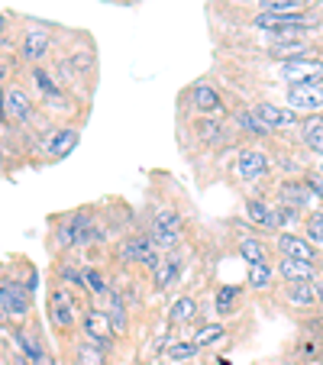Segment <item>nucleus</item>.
Masks as SVG:
<instances>
[{"label":"nucleus","instance_id":"15","mask_svg":"<svg viewBox=\"0 0 323 365\" xmlns=\"http://www.w3.org/2000/svg\"><path fill=\"white\" fill-rule=\"evenodd\" d=\"M288 107L297 113H323V84L288 88Z\"/></svg>","mask_w":323,"mask_h":365},{"label":"nucleus","instance_id":"25","mask_svg":"<svg viewBox=\"0 0 323 365\" xmlns=\"http://www.w3.org/2000/svg\"><path fill=\"white\" fill-rule=\"evenodd\" d=\"M282 294H284V301H288L291 307H301V310L317 307V291H314V282H294V284H284Z\"/></svg>","mask_w":323,"mask_h":365},{"label":"nucleus","instance_id":"22","mask_svg":"<svg viewBox=\"0 0 323 365\" xmlns=\"http://www.w3.org/2000/svg\"><path fill=\"white\" fill-rule=\"evenodd\" d=\"M301 139L304 145H307L310 152H317V155H323V113H307V117H301Z\"/></svg>","mask_w":323,"mask_h":365},{"label":"nucleus","instance_id":"9","mask_svg":"<svg viewBox=\"0 0 323 365\" xmlns=\"http://www.w3.org/2000/svg\"><path fill=\"white\" fill-rule=\"evenodd\" d=\"M275 204H282V207H294V210H317V197L310 194V187H307V181L304 178H284V181H278V187H275Z\"/></svg>","mask_w":323,"mask_h":365},{"label":"nucleus","instance_id":"27","mask_svg":"<svg viewBox=\"0 0 323 365\" xmlns=\"http://www.w3.org/2000/svg\"><path fill=\"white\" fill-rule=\"evenodd\" d=\"M162 356H165L172 365H185V362H194V359L200 356V346L194 343V339H178V343H172Z\"/></svg>","mask_w":323,"mask_h":365},{"label":"nucleus","instance_id":"23","mask_svg":"<svg viewBox=\"0 0 323 365\" xmlns=\"http://www.w3.org/2000/svg\"><path fill=\"white\" fill-rule=\"evenodd\" d=\"M198 310H200V304H198V297H194V294H181V297H175V301L168 304V324H175V327H181V324H194Z\"/></svg>","mask_w":323,"mask_h":365},{"label":"nucleus","instance_id":"43","mask_svg":"<svg viewBox=\"0 0 323 365\" xmlns=\"http://www.w3.org/2000/svg\"><path fill=\"white\" fill-rule=\"evenodd\" d=\"M317 172H320V175H323V155H320V162H317Z\"/></svg>","mask_w":323,"mask_h":365},{"label":"nucleus","instance_id":"29","mask_svg":"<svg viewBox=\"0 0 323 365\" xmlns=\"http://www.w3.org/2000/svg\"><path fill=\"white\" fill-rule=\"evenodd\" d=\"M81 278H84V291H88L91 297H107L111 294V284H107V278L101 275V269H94V265H81Z\"/></svg>","mask_w":323,"mask_h":365},{"label":"nucleus","instance_id":"33","mask_svg":"<svg viewBox=\"0 0 323 365\" xmlns=\"http://www.w3.org/2000/svg\"><path fill=\"white\" fill-rule=\"evenodd\" d=\"M191 339L200 346V349H207V346H217L220 339H227V327H223V324H200L198 330H194Z\"/></svg>","mask_w":323,"mask_h":365},{"label":"nucleus","instance_id":"16","mask_svg":"<svg viewBox=\"0 0 323 365\" xmlns=\"http://www.w3.org/2000/svg\"><path fill=\"white\" fill-rule=\"evenodd\" d=\"M191 103H194V110L200 113V117H223L227 113V103H223L220 91L210 88V84H194L191 88Z\"/></svg>","mask_w":323,"mask_h":365},{"label":"nucleus","instance_id":"18","mask_svg":"<svg viewBox=\"0 0 323 365\" xmlns=\"http://www.w3.org/2000/svg\"><path fill=\"white\" fill-rule=\"evenodd\" d=\"M317 265L310 262H297V259H284V255H278L275 262V275L282 278L284 284H294V282H317Z\"/></svg>","mask_w":323,"mask_h":365},{"label":"nucleus","instance_id":"19","mask_svg":"<svg viewBox=\"0 0 323 365\" xmlns=\"http://www.w3.org/2000/svg\"><path fill=\"white\" fill-rule=\"evenodd\" d=\"M178 275H181V255H178V252L162 255V262H158V265H155V272H152V288H155V291H168V288H175Z\"/></svg>","mask_w":323,"mask_h":365},{"label":"nucleus","instance_id":"34","mask_svg":"<svg viewBox=\"0 0 323 365\" xmlns=\"http://www.w3.org/2000/svg\"><path fill=\"white\" fill-rule=\"evenodd\" d=\"M301 233L307 236V240L323 252V207H320V210H310L307 220H304V230H301Z\"/></svg>","mask_w":323,"mask_h":365},{"label":"nucleus","instance_id":"1","mask_svg":"<svg viewBox=\"0 0 323 365\" xmlns=\"http://www.w3.org/2000/svg\"><path fill=\"white\" fill-rule=\"evenodd\" d=\"M29 310H33V294L16 275H4L0 272V324H26Z\"/></svg>","mask_w":323,"mask_h":365},{"label":"nucleus","instance_id":"3","mask_svg":"<svg viewBox=\"0 0 323 365\" xmlns=\"http://www.w3.org/2000/svg\"><path fill=\"white\" fill-rule=\"evenodd\" d=\"M117 255H120V262L123 265H139V269H145V272H155V265L162 262V249L152 242L149 233L126 236V240L120 242Z\"/></svg>","mask_w":323,"mask_h":365},{"label":"nucleus","instance_id":"46","mask_svg":"<svg viewBox=\"0 0 323 365\" xmlns=\"http://www.w3.org/2000/svg\"><path fill=\"white\" fill-rule=\"evenodd\" d=\"M149 365H155V362H149Z\"/></svg>","mask_w":323,"mask_h":365},{"label":"nucleus","instance_id":"35","mask_svg":"<svg viewBox=\"0 0 323 365\" xmlns=\"http://www.w3.org/2000/svg\"><path fill=\"white\" fill-rule=\"evenodd\" d=\"M58 282H65V288H78L84 291V278H81V265L78 262H58Z\"/></svg>","mask_w":323,"mask_h":365},{"label":"nucleus","instance_id":"4","mask_svg":"<svg viewBox=\"0 0 323 365\" xmlns=\"http://www.w3.org/2000/svg\"><path fill=\"white\" fill-rule=\"evenodd\" d=\"M78 327H81V336H88L91 343H97L101 349H107V352H113V346H117V339H120L103 307L81 310V320H78Z\"/></svg>","mask_w":323,"mask_h":365},{"label":"nucleus","instance_id":"41","mask_svg":"<svg viewBox=\"0 0 323 365\" xmlns=\"http://www.w3.org/2000/svg\"><path fill=\"white\" fill-rule=\"evenodd\" d=\"M4 33H7V16L0 14V36H4Z\"/></svg>","mask_w":323,"mask_h":365},{"label":"nucleus","instance_id":"8","mask_svg":"<svg viewBox=\"0 0 323 365\" xmlns=\"http://www.w3.org/2000/svg\"><path fill=\"white\" fill-rule=\"evenodd\" d=\"M48 48H52V29L46 26H26L23 29V39H20V58L33 68V65H42L48 56Z\"/></svg>","mask_w":323,"mask_h":365},{"label":"nucleus","instance_id":"20","mask_svg":"<svg viewBox=\"0 0 323 365\" xmlns=\"http://www.w3.org/2000/svg\"><path fill=\"white\" fill-rule=\"evenodd\" d=\"M268 56H275L278 62H291V58H317V48L307 39H291V42H272Z\"/></svg>","mask_w":323,"mask_h":365},{"label":"nucleus","instance_id":"37","mask_svg":"<svg viewBox=\"0 0 323 365\" xmlns=\"http://www.w3.org/2000/svg\"><path fill=\"white\" fill-rule=\"evenodd\" d=\"M14 159H16L14 143H10V139H0V168H7Z\"/></svg>","mask_w":323,"mask_h":365},{"label":"nucleus","instance_id":"32","mask_svg":"<svg viewBox=\"0 0 323 365\" xmlns=\"http://www.w3.org/2000/svg\"><path fill=\"white\" fill-rule=\"evenodd\" d=\"M240 294H242L240 284H223V288L217 291V297H213V310H217L220 317H230V314L236 310V301H240Z\"/></svg>","mask_w":323,"mask_h":365},{"label":"nucleus","instance_id":"10","mask_svg":"<svg viewBox=\"0 0 323 365\" xmlns=\"http://www.w3.org/2000/svg\"><path fill=\"white\" fill-rule=\"evenodd\" d=\"M91 217V207H78V210H71V214L58 217L56 220V240H52V246L58 249V252H68V249H75L78 236H81V227L88 223Z\"/></svg>","mask_w":323,"mask_h":365},{"label":"nucleus","instance_id":"39","mask_svg":"<svg viewBox=\"0 0 323 365\" xmlns=\"http://www.w3.org/2000/svg\"><path fill=\"white\" fill-rule=\"evenodd\" d=\"M39 365H65V362H62V359H58V356H56V352H48V356H46V359H42V362H39Z\"/></svg>","mask_w":323,"mask_h":365},{"label":"nucleus","instance_id":"2","mask_svg":"<svg viewBox=\"0 0 323 365\" xmlns=\"http://www.w3.org/2000/svg\"><path fill=\"white\" fill-rule=\"evenodd\" d=\"M46 314H48V324L56 327L58 333H71V330H75L78 320H81V307H78L71 288H65V284H56V288L48 291Z\"/></svg>","mask_w":323,"mask_h":365},{"label":"nucleus","instance_id":"40","mask_svg":"<svg viewBox=\"0 0 323 365\" xmlns=\"http://www.w3.org/2000/svg\"><path fill=\"white\" fill-rule=\"evenodd\" d=\"M4 81H7V62L0 58V88H4Z\"/></svg>","mask_w":323,"mask_h":365},{"label":"nucleus","instance_id":"28","mask_svg":"<svg viewBox=\"0 0 323 365\" xmlns=\"http://www.w3.org/2000/svg\"><path fill=\"white\" fill-rule=\"evenodd\" d=\"M236 252H240V259H246V265L249 262H268V246L262 240H255V236H240Z\"/></svg>","mask_w":323,"mask_h":365},{"label":"nucleus","instance_id":"11","mask_svg":"<svg viewBox=\"0 0 323 365\" xmlns=\"http://www.w3.org/2000/svg\"><path fill=\"white\" fill-rule=\"evenodd\" d=\"M282 78L288 81V88L323 84V58H291V62H282Z\"/></svg>","mask_w":323,"mask_h":365},{"label":"nucleus","instance_id":"26","mask_svg":"<svg viewBox=\"0 0 323 365\" xmlns=\"http://www.w3.org/2000/svg\"><path fill=\"white\" fill-rule=\"evenodd\" d=\"M275 269H272V262H249L246 265V284L252 291H265L275 284Z\"/></svg>","mask_w":323,"mask_h":365},{"label":"nucleus","instance_id":"42","mask_svg":"<svg viewBox=\"0 0 323 365\" xmlns=\"http://www.w3.org/2000/svg\"><path fill=\"white\" fill-rule=\"evenodd\" d=\"M68 365H88V362H81V359H71V356H68Z\"/></svg>","mask_w":323,"mask_h":365},{"label":"nucleus","instance_id":"36","mask_svg":"<svg viewBox=\"0 0 323 365\" xmlns=\"http://www.w3.org/2000/svg\"><path fill=\"white\" fill-rule=\"evenodd\" d=\"M304 181H307L310 194H314L317 200H323V175L320 172H310V175H304Z\"/></svg>","mask_w":323,"mask_h":365},{"label":"nucleus","instance_id":"7","mask_svg":"<svg viewBox=\"0 0 323 365\" xmlns=\"http://www.w3.org/2000/svg\"><path fill=\"white\" fill-rule=\"evenodd\" d=\"M275 249H278V255H284V259H297V262L317 265V259H320V249H317L304 233L297 236L294 230H278L275 233Z\"/></svg>","mask_w":323,"mask_h":365},{"label":"nucleus","instance_id":"31","mask_svg":"<svg viewBox=\"0 0 323 365\" xmlns=\"http://www.w3.org/2000/svg\"><path fill=\"white\" fill-rule=\"evenodd\" d=\"M233 123L240 126L242 133H249V136H272V130H268V126L255 117L252 107H249V110H246V107H242V110H236L233 113Z\"/></svg>","mask_w":323,"mask_h":365},{"label":"nucleus","instance_id":"5","mask_svg":"<svg viewBox=\"0 0 323 365\" xmlns=\"http://www.w3.org/2000/svg\"><path fill=\"white\" fill-rule=\"evenodd\" d=\"M4 117L7 126H23L36 117V101L23 84H4Z\"/></svg>","mask_w":323,"mask_h":365},{"label":"nucleus","instance_id":"14","mask_svg":"<svg viewBox=\"0 0 323 365\" xmlns=\"http://www.w3.org/2000/svg\"><path fill=\"white\" fill-rule=\"evenodd\" d=\"M78 143H81V130L78 126H58V130H52L46 136V155L52 162H62L78 149Z\"/></svg>","mask_w":323,"mask_h":365},{"label":"nucleus","instance_id":"30","mask_svg":"<svg viewBox=\"0 0 323 365\" xmlns=\"http://www.w3.org/2000/svg\"><path fill=\"white\" fill-rule=\"evenodd\" d=\"M262 14H304L314 7V0H259Z\"/></svg>","mask_w":323,"mask_h":365},{"label":"nucleus","instance_id":"17","mask_svg":"<svg viewBox=\"0 0 323 365\" xmlns=\"http://www.w3.org/2000/svg\"><path fill=\"white\" fill-rule=\"evenodd\" d=\"M242 214H246V220L252 223V227L278 233V210H275V204H268V200H262V197H246Z\"/></svg>","mask_w":323,"mask_h":365},{"label":"nucleus","instance_id":"38","mask_svg":"<svg viewBox=\"0 0 323 365\" xmlns=\"http://www.w3.org/2000/svg\"><path fill=\"white\" fill-rule=\"evenodd\" d=\"M314 291H317V307L323 310V278H317L314 282Z\"/></svg>","mask_w":323,"mask_h":365},{"label":"nucleus","instance_id":"13","mask_svg":"<svg viewBox=\"0 0 323 365\" xmlns=\"http://www.w3.org/2000/svg\"><path fill=\"white\" fill-rule=\"evenodd\" d=\"M272 168V155L265 149H255V145H246L236 155V178L242 181H259L262 175Z\"/></svg>","mask_w":323,"mask_h":365},{"label":"nucleus","instance_id":"6","mask_svg":"<svg viewBox=\"0 0 323 365\" xmlns=\"http://www.w3.org/2000/svg\"><path fill=\"white\" fill-rule=\"evenodd\" d=\"M149 236L162 252H172L175 246L181 242V214L172 210V207H162L155 217H152V227H149Z\"/></svg>","mask_w":323,"mask_h":365},{"label":"nucleus","instance_id":"21","mask_svg":"<svg viewBox=\"0 0 323 365\" xmlns=\"http://www.w3.org/2000/svg\"><path fill=\"white\" fill-rule=\"evenodd\" d=\"M103 301H107V307H103V310H107V317H111L113 330H117V336L123 339L126 333H130V310H126L123 294H120V291H111Z\"/></svg>","mask_w":323,"mask_h":365},{"label":"nucleus","instance_id":"44","mask_svg":"<svg viewBox=\"0 0 323 365\" xmlns=\"http://www.w3.org/2000/svg\"><path fill=\"white\" fill-rule=\"evenodd\" d=\"M317 269H320V272H323V252H320V259H317Z\"/></svg>","mask_w":323,"mask_h":365},{"label":"nucleus","instance_id":"12","mask_svg":"<svg viewBox=\"0 0 323 365\" xmlns=\"http://www.w3.org/2000/svg\"><path fill=\"white\" fill-rule=\"evenodd\" d=\"M252 113H255V117H259L272 133L297 130V126H301V117H297V110H291V107H278V103H272V101H259V103L252 107Z\"/></svg>","mask_w":323,"mask_h":365},{"label":"nucleus","instance_id":"24","mask_svg":"<svg viewBox=\"0 0 323 365\" xmlns=\"http://www.w3.org/2000/svg\"><path fill=\"white\" fill-rule=\"evenodd\" d=\"M68 356L71 359H81V362H88V365H107V362H111V352L101 349L97 343H91L88 336H78L75 343H71Z\"/></svg>","mask_w":323,"mask_h":365},{"label":"nucleus","instance_id":"45","mask_svg":"<svg viewBox=\"0 0 323 365\" xmlns=\"http://www.w3.org/2000/svg\"><path fill=\"white\" fill-rule=\"evenodd\" d=\"M320 336H323V320H320Z\"/></svg>","mask_w":323,"mask_h":365}]
</instances>
